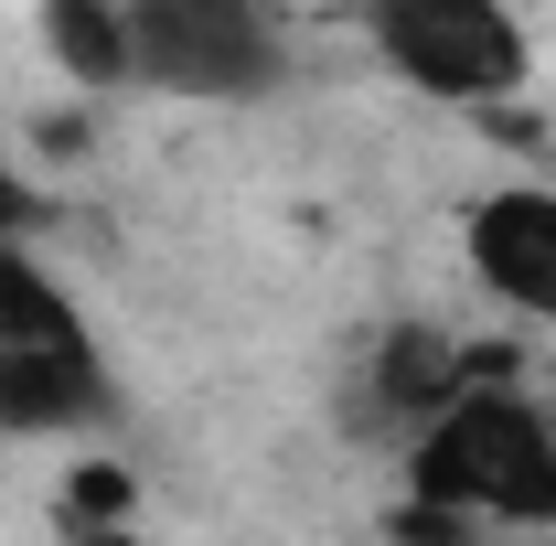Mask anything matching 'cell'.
<instances>
[{
	"mask_svg": "<svg viewBox=\"0 0 556 546\" xmlns=\"http://www.w3.org/2000/svg\"><path fill=\"white\" fill-rule=\"evenodd\" d=\"M407 482L450 525H556V418L514 386H471L450 418H428Z\"/></svg>",
	"mask_w": 556,
	"mask_h": 546,
	"instance_id": "6da1fadb",
	"label": "cell"
},
{
	"mask_svg": "<svg viewBox=\"0 0 556 546\" xmlns=\"http://www.w3.org/2000/svg\"><path fill=\"white\" fill-rule=\"evenodd\" d=\"M118 408L108 353L65 300V278L33 247H0V429L11 439H54V429H97Z\"/></svg>",
	"mask_w": 556,
	"mask_h": 546,
	"instance_id": "7a4b0ae2",
	"label": "cell"
},
{
	"mask_svg": "<svg viewBox=\"0 0 556 546\" xmlns=\"http://www.w3.org/2000/svg\"><path fill=\"white\" fill-rule=\"evenodd\" d=\"M129 65L182 97H268L278 33L247 0H150V11H129Z\"/></svg>",
	"mask_w": 556,
	"mask_h": 546,
	"instance_id": "3957f363",
	"label": "cell"
},
{
	"mask_svg": "<svg viewBox=\"0 0 556 546\" xmlns=\"http://www.w3.org/2000/svg\"><path fill=\"white\" fill-rule=\"evenodd\" d=\"M375 54L428 86V97H503L525 86V33L492 0H386L375 11Z\"/></svg>",
	"mask_w": 556,
	"mask_h": 546,
	"instance_id": "277c9868",
	"label": "cell"
},
{
	"mask_svg": "<svg viewBox=\"0 0 556 546\" xmlns=\"http://www.w3.org/2000/svg\"><path fill=\"white\" fill-rule=\"evenodd\" d=\"M460 258L503 311L525 322H556V194L546 183H503L460 214Z\"/></svg>",
	"mask_w": 556,
	"mask_h": 546,
	"instance_id": "5b68a950",
	"label": "cell"
},
{
	"mask_svg": "<svg viewBox=\"0 0 556 546\" xmlns=\"http://www.w3.org/2000/svg\"><path fill=\"white\" fill-rule=\"evenodd\" d=\"M43 44L65 54L75 86H118V75H139L129 65V11H97V0H54V11H43Z\"/></svg>",
	"mask_w": 556,
	"mask_h": 546,
	"instance_id": "8992f818",
	"label": "cell"
},
{
	"mask_svg": "<svg viewBox=\"0 0 556 546\" xmlns=\"http://www.w3.org/2000/svg\"><path fill=\"white\" fill-rule=\"evenodd\" d=\"M33 225H43V194L0 161V247H33Z\"/></svg>",
	"mask_w": 556,
	"mask_h": 546,
	"instance_id": "52a82bcc",
	"label": "cell"
},
{
	"mask_svg": "<svg viewBox=\"0 0 556 546\" xmlns=\"http://www.w3.org/2000/svg\"><path fill=\"white\" fill-rule=\"evenodd\" d=\"M65 546H129V525H118V536H65Z\"/></svg>",
	"mask_w": 556,
	"mask_h": 546,
	"instance_id": "ba28073f",
	"label": "cell"
}]
</instances>
